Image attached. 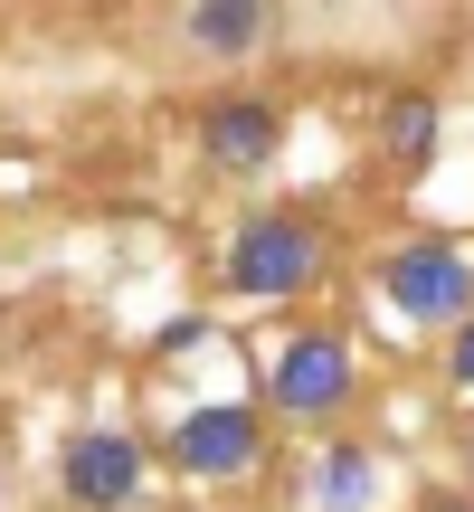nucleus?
Listing matches in <instances>:
<instances>
[{
	"instance_id": "10",
	"label": "nucleus",
	"mask_w": 474,
	"mask_h": 512,
	"mask_svg": "<svg viewBox=\"0 0 474 512\" xmlns=\"http://www.w3.org/2000/svg\"><path fill=\"white\" fill-rule=\"evenodd\" d=\"M446 380H456V389H474V313H465L456 332H446Z\"/></svg>"
},
{
	"instance_id": "5",
	"label": "nucleus",
	"mask_w": 474,
	"mask_h": 512,
	"mask_svg": "<svg viewBox=\"0 0 474 512\" xmlns=\"http://www.w3.org/2000/svg\"><path fill=\"white\" fill-rule=\"evenodd\" d=\"M57 484H67L76 512H124L143 494V446H133L124 427H76V437L57 446Z\"/></svg>"
},
{
	"instance_id": "1",
	"label": "nucleus",
	"mask_w": 474,
	"mask_h": 512,
	"mask_svg": "<svg viewBox=\"0 0 474 512\" xmlns=\"http://www.w3.org/2000/svg\"><path fill=\"white\" fill-rule=\"evenodd\" d=\"M313 275H323V228L294 219V209H256V219H237L228 238V285L256 294V304H285V294H304Z\"/></svg>"
},
{
	"instance_id": "2",
	"label": "nucleus",
	"mask_w": 474,
	"mask_h": 512,
	"mask_svg": "<svg viewBox=\"0 0 474 512\" xmlns=\"http://www.w3.org/2000/svg\"><path fill=\"white\" fill-rule=\"evenodd\" d=\"M351 389H361V370H351L342 332H294V342L275 351V370H266V408L294 418V427H332L351 408Z\"/></svg>"
},
{
	"instance_id": "9",
	"label": "nucleus",
	"mask_w": 474,
	"mask_h": 512,
	"mask_svg": "<svg viewBox=\"0 0 474 512\" xmlns=\"http://www.w3.org/2000/svg\"><path fill=\"white\" fill-rule=\"evenodd\" d=\"M427 133H437V105H427V95H399V114H389V143H399V152H427Z\"/></svg>"
},
{
	"instance_id": "6",
	"label": "nucleus",
	"mask_w": 474,
	"mask_h": 512,
	"mask_svg": "<svg viewBox=\"0 0 474 512\" xmlns=\"http://www.w3.org/2000/svg\"><path fill=\"white\" fill-rule=\"evenodd\" d=\"M275 133H285V124H275L266 95H219V105L200 114V152L219 171H266L275 162Z\"/></svg>"
},
{
	"instance_id": "7",
	"label": "nucleus",
	"mask_w": 474,
	"mask_h": 512,
	"mask_svg": "<svg viewBox=\"0 0 474 512\" xmlns=\"http://www.w3.org/2000/svg\"><path fill=\"white\" fill-rule=\"evenodd\" d=\"M313 503L323 512H370L380 503V456H370L361 437H332L323 465H313Z\"/></svg>"
},
{
	"instance_id": "4",
	"label": "nucleus",
	"mask_w": 474,
	"mask_h": 512,
	"mask_svg": "<svg viewBox=\"0 0 474 512\" xmlns=\"http://www.w3.org/2000/svg\"><path fill=\"white\" fill-rule=\"evenodd\" d=\"M171 465H181L190 484H237L266 465V418L237 399H200L181 408V427H171Z\"/></svg>"
},
{
	"instance_id": "3",
	"label": "nucleus",
	"mask_w": 474,
	"mask_h": 512,
	"mask_svg": "<svg viewBox=\"0 0 474 512\" xmlns=\"http://www.w3.org/2000/svg\"><path fill=\"white\" fill-rule=\"evenodd\" d=\"M380 294L408 313V323L456 332L465 313H474V256H465L456 238H408V247L380 266Z\"/></svg>"
},
{
	"instance_id": "11",
	"label": "nucleus",
	"mask_w": 474,
	"mask_h": 512,
	"mask_svg": "<svg viewBox=\"0 0 474 512\" xmlns=\"http://www.w3.org/2000/svg\"><path fill=\"white\" fill-rule=\"evenodd\" d=\"M456 512H465V503H456Z\"/></svg>"
},
{
	"instance_id": "8",
	"label": "nucleus",
	"mask_w": 474,
	"mask_h": 512,
	"mask_svg": "<svg viewBox=\"0 0 474 512\" xmlns=\"http://www.w3.org/2000/svg\"><path fill=\"white\" fill-rule=\"evenodd\" d=\"M190 48H219V57H247L256 38H266V10L256 0H200V10H181Z\"/></svg>"
}]
</instances>
